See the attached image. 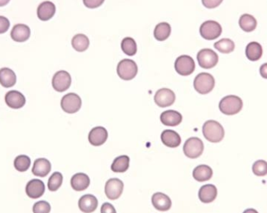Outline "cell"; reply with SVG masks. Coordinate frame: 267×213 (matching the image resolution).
Listing matches in <instances>:
<instances>
[{
    "mask_svg": "<svg viewBox=\"0 0 267 213\" xmlns=\"http://www.w3.org/2000/svg\"><path fill=\"white\" fill-rule=\"evenodd\" d=\"M31 159L26 155H20L14 160V165L16 170L18 171L26 172L31 167Z\"/></svg>",
    "mask_w": 267,
    "mask_h": 213,
    "instance_id": "34",
    "label": "cell"
},
{
    "mask_svg": "<svg viewBox=\"0 0 267 213\" xmlns=\"http://www.w3.org/2000/svg\"><path fill=\"white\" fill-rule=\"evenodd\" d=\"M101 213H116V211L113 204L106 202L101 207Z\"/></svg>",
    "mask_w": 267,
    "mask_h": 213,
    "instance_id": "41",
    "label": "cell"
},
{
    "mask_svg": "<svg viewBox=\"0 0 267 213\" xmlns=\"http://www.w3.org/2000/svg\"><path fill=\"white\" fill-rule=\"evenodd\" d=\"M108 138V132L103 127H94L89 133V141L93 146H101Z\"/></svg>",
    "mask_w": 267,
    "mask_h": 213,
    "instance_id": "15",
    "label": "cell"
},
{
    "mask_svg": "<svg viewBox=\"0 0 267 213\" xmlns=\"http://www.w3.org/2000/svg\"><path fill=\"white\" fill-rule=\"evenodd\" d=\"M129 164H130V158L128 156H118L112 163V171L114 173H124L128 170Z\"/></svg>",
    "mask_w": 267,
    "mask_h": 213,
    "instance_id": "31",
    "label": "cell"
},
{
    "mask_svg": "<svg viewBox=\"0 0 267 213\" xmlns=\"http://www.w3.org/2000/svg\"><path fill=\"white\" fill-rule=\"evenodd\" d=\"M213 170L207 165H199L193 170V177L198 182H205L213 177Z\"/></svg>",
    "mask_w": 267,
    "mask_h": 213,
    "instance_id": "26",
    "label": "cell"
},
{
    "mask_svg": "<svg viewBox=\"0 0 267 213\" xmlns=\"http://www.w3.org/2000/svg\"><path fill=\"white\" fill-rule=\"evenodd\" d=\"M78 207L84 213H92L96 211L98 207V200L96 196L85 194L78 201Z\"/></svg>",
    "mask_w": 267,
    "mask_h": 213,
    "instance_id": "20",
    "label": "cell"
},
{
    "mask_svg": "<svg viewBox=\"0 0 267 213\" xmlns=\"http://www.w3.org/2000/svg\"><path fill=\"white\" fill-rule=\"evenodd\" d=\"M105 0H83L84 5L89 9H96L103 5Z\"/></svg>",
    "mask_w": 267,
    "mask_h": 213,
    "instance_id": "38",
    "label": "cell"
},
{
    "mask_svg": "<svg viewBox=\"0 0 267 213\" xmlns=\"http://www.w3.org/2000/svg\"><path fill=\"white\" fill-rule=\"evenodd\" d=\"M259 73H260L261 76L264 79H267V62L266 63H264L262 66H260V69H259Z\"/></svg>",
    "mask_w": 267,
    "mask_h": 213,
    "instance_id": "42",
    "label": "cell"
},
{
    "mask_svg": "<svg viewBox=\"0 0 267 213\" xmlns=\"http://www.w3.org/2000/svg\"><path fill=\"white\" fill-rule=\"evenodd\" d=\"M52 165L50 162L45 158H39L35 160L32 167V173L38 177H46L50 173Z\"/></svg>",
    "mask_w": 267,
    "mask_h": 213,
    "instance_id": "18",
    "label": "cell"
},
{
    "mask_svg": "<svg viewBox=\"0 0 267 213\" xmlns=\"http://www.w3.org/2000/svg\"><path fill=\"white\" fill-rule=\"evenodd\" d=\"M72 82V76L68 71L59 70L52 78V88L58 92H66L70 89Z\"/></svg>",
    "mask_w": 267,
    "mask_h": 213,
    "instance_id": "10",
    "label": "cell"
},
{
    "mask_svg": "<svg viewBox=\"0 0 267 213\" xmlns=\"http://www.w3.org/2000/svg\"><path fill=\"white\" fill-rule=\"evenodd\" d=\"M171 34V26L167 22H162L156 25L154 30V37L159 42L167 40Z\"/></svg>",
    "mask_w": 267,
    "mask_h": 213,
    "instance_id": "28",
    "label": "cell"
},
{
    "mask_svg": "<svg viewBox=\"0 0 267 213\" xmlns=\"http://www.w3.org/2000/svg\"><path fill=\"white\" fill-rule=\"evenodd\" d=\"M182 115L175 110H167L160 115V121L168 127H176L182 122Z\"/></svg>",
    "mask_w": 267,
    "mask_h": 213,
    "instance_id": "21",
    "label": "cell"
},
{
    "mask_svg": "<svg viewBox=\"0 0 267 213\" xmlns=\"http://www.w3.org/2000/svg\"><path fill=\"white\" fill-rule=\"evenodd\" d=\"M217 187L213 184L203 185L198 191V198L200 201L206 204L213 202L217 198Z\"/></svg>",
    "mask_w": 267,
    "mask_h": 213,
    "instance_id": "23",
    "label": "cell"
},
{
    "mask_svg": "<svg viewBox=\"0 0 267 213\" xmlns=\"http://www.w3.org/2000/svg\"><path fill=\"white\" fill-rule=\"evenodd\" d=\"M174 67L178 75L188 76L193 74L195 69V62L191 56L182 55L176 59Z\"/></svg>",
    "mask_w": 267,
    "mask_h": 213,
    "instance_id": "9",
    "label": "cell"
},
{
    "mask_svg": "<svg viewBox=\"0 0 267 213\" xmlns=\"http://www.w3.org/2000/svg\"><path fill=\"white\" fill-rule=\"evenodd\" d=\"M252 172L257 177L267 175V162L265 160H257L252 166Z\"/></svg>",
    "mask_w": 267,
    "mask_h": 213,
    "instance_id": "36",
    "label": "cell"
},
{
    "mask_svg": "<svg viewBox=\"0 0 267 213\" xmlns=\"http://www.w3.org/2000/svg\"><path fill=\"white\" fill-rule=\"evenodd\" d=\"M11 38L14 42H25L31 36V29L28 25L18 24L14 25L11 32Z\"/></svg>",
    "mask_w": 267,
    "mask_h": 213,
    "instance_id": "16",
    "label": "cell"
},
{
    "mask_svg": "<svg viewBox=\"0 0 267 213\" xmlns=\"http://www.w3.org/2000/svg\"><path fill=\"white\" fill-rule=\"evenodd\" d=\"M243 213H258L256 210L254 209V208H248V209L245 210L243 211Z\"/></svg>",
    "mask_w": 267,
    "mask_h": 213,
    "instance_id": "44",
    "label": "cell"
},
{
    "mask_svg": "<svg viewBox=\"0 0 267 213\" xmlns=\"http://www.w3.org/2000/svg\"><path fill=\"white\" fill-rule=\"evenodd\" d=\"M17 83V76L14 71L10 68L0 69V85L4 88H11Z\"/></svg>",
    "mask_w": 267,
    "mask_h": 213,
    "instance_id": "25",
    "label": "cell"
},
{
    "mask_svg": "<svg viewBox=\"0 0 267 213\" xmlns=\"http://www.w3.org/2000/svg\"><path fill=\"white\" fill-rule=\"evenodd\" d=\"M243 102L241 98L236 96H227L223 98L219 104L221 113L227 116H233L241 111Z\"/></svg>",
    "mask_w": 267,
    "mask_h": 213,
    "instance_id": "2",
    "label": "cell"
},
{
    "mask_svg": "<svg viewBox=\"0 0 267 213\" xmlns=\"http://www.w3.org/2000/svg\"><path fill=\"white\" fill-rule=\"evenodd\" d=\"M139 68L135 61L132 59H124L120 61L116 72L117 75L123 81H130L136 78Z\"/></svg>",
    "mask_w": 267,
    "mask_h": 213,
    "instance_id": "4",
    "label": "cell"
},
{
    "mask_svg": "<svg viewBox=\"0 0 267 213\" xmlns=\"http://www.w3.org/2000/svg\"><path fill=\"white\" fill-rule=\"evenodd\" d=\"M56 14V6L50 1H45L38 6L37 16L42 21H49Z\"/></svg>",
    "mask_w": 267,
    "mask_h": 213,
    "instance_id": "17",
    "label": "cell"
},
{
    "mask_svg": "<svg viewBox=\"0 0 267 213\" xmlns=\"http://www.w3.org/2000/svg\"><path fill=\"white\" fill-rule=\"evenodd\" d=\"M184 155L189 159H197L204 151V144L198 137H192L187 139L183 147Z\"/></svg>",
    "mask_w": 267,
    "mask_h": 213,
    "instance_id": "6",
    "label": "cell"
},
{
    "mask_svg": "<svg viewBox=\"0 0 267 213\" xmlns=\"http://www.w3.org/2000/svg\"><path fill=\"white\" fill-rule=\"evenodd\" d=\"M62 180H63V177H62V173L59 172H55L52 173L48 181V188L49 191H56L59 190V187L62 185Z\"/></svg>",
    "mask_w": 267,
    "mask_h": 213,
    "instance_id": "35",
    "label": "cell"
},
{
    "mask_svg": "<svg viewBox=\"0 0 267 213\" xmlns=\"http://www.w3.org/2000/svg\"><path fill=\"white\" fill-rule=\"evenodd\" d=\"M163 145L169 148H177L181 143V138L177 132L172 130H163L161 134Z\"/></svg>",
    "mask_w": 267,
    "mask_h": 213,
    "instance_id": "24",
    "label": "cell"
},
{
    "mask_svg": "<svg viewBox=\"0 0 267 213\" xmlns=\"http://www.w3.org/2000/svg\"><path fill=\"white\" fill-rule=\"evenodd\" d=\"M214 48L221 53L229 54L234 50L235 45L230 38H223L221 40L215 42Z\"/></svg>",
    "mask_w": 267,
    "mask_h": 213,
    "instance_id": "32",
    "label": "cell"
},
{
    "mask_svg": "<svg viewBox=\"0 0 267 213\" xmlns=\"http://www.w3.org/2000/svg\"><path fill=\"white\" fill-rule=\"evenodd\" d=\"M82 101L80 96L75 93H68L61 99L60 106L65 113L73 114L80 110Z\"/></svg>",
    "mask_w": 267,
    "mask_h": 213,
    "instance_id": "7",
    "label": "cell"
},
{
    "mask_svg": "<svg viewBox=\"0 0 267 213\" xmlns=\"http://www.w3.org/2000/svg\"><path fill=\"white\" fill-rule=\"evenodd\" d=\"M121 49L127 56H135L137 53V44L134 38L127 37L122 40Z\"/></svg>",
    "mask_w": 267,
    "mask_h": 213,
    "instance_id": "33",
    "label": "cell"
},
{
    "mask_svg": "<svg viewBox=\"0 0 267 213\" xmlns=\"http://www.w3.org/2000/svg\"><path fill=\"white\" fill-rule=\"evenodd\" d=\"M239 26L245 32H252L257 27V21L253 16L245 14L241 16Z\"/></svg>",
    "mask_w": 267,
    "mask_h": 213,
    "instance_id": "30",
    "label": "cell"
},
{
    "mask_svg": "<svg viewBox=\"0 0 267 213\" xmlns=\"http://www.w3.org/2000/svg\"><path fill=\"white\" fill-rule=\"evenodd\" d=\"M32 210L33 213H49L51 211V205L46 201H39L35 203Z\"/></svg>",
    "mask_w": 267,
    "mask_h": 213,
    "instance_id": "37",
    "label": "cell"
},
{
    "mask_svg": "<svg viewBox=\"0 0 267 213\" xmlns=\"http://www.w3.org/2000/svg\"><path fill=\"white\" fill-rule=\"evenodd\" d=\"M203 135L209 141L218 143L224 139L225 135L222 125L216 120H208L203 124Z\"/></svg>",
    "mask_w": 267,
    "mask_h": 213,
    "instance_id": "1",
    "label": "cell"
},
{
    "mask_svg": "<svg viewBox=\"0 0 267 213\" xmlns=\"http://www.w3.org/2000/svg\"><path fill=\"white\" fill-rule=\"evenodd\" d=\"M123 191V183L117 178L109 179L105 186L106 197L110 200L118 199Z\"/></svg>",
    "mask_w": 267,
    "mask_h": 213,
    "instance_id": "11",
    "label": "cell"
},
{
    "mask_svg": "<svg viewBox=\"0 0 267 213\" xmlns=\"http://www.w3.org/2000/svg\"><path fill=\"white\" fill-rule=\"evenodd\" d=\"M224 0H202L203 5L208 9H214L222 4Z\"/></svg>",
    "mask_w": 267,
    "mask_h": 213,
    "instance_id": "40",
    "label": "cell"
},
{
    "mask_svg": "<svg viewBox=\"0 0 267 213\" xmlns=\"http://www.w3.org/2000/svg\"><path fill=\"white\" fill-rule=\"evenodd\" d=\"M245 55L247 58L252 62L259 60L262 56V45L258 42H250L245 49Z\"/></svg>",
    "mask_w": 267,
    "mask_h": 213,
    "instance_id": "27",
    "label": "cell"
},
{
    "mask_svg": "<svg viewBox=\"0 0 267 213\" xmlns=\"http://www.w3.org/2000/svg\"><path fill=\"white\" fill-rule=\"evenodd\" d=\"M71 185L75 191H85L90 185V178L85 173H76L72 177Z\"/></svg>",
    "mask_w": 267,
    "mask_h": 213,
    "instance_id": "22",
    "label": "cell"
},
{
    "mask_svg": "<svg viewBox=\"0 0 267 213\" xmlns=\"http://www.w3.org/2000/svg\"><path fill=\"white\" fill-rule=\"evenodd\" d=\"M72 45L74 49L78 52H85L89 49L90 41L84 34H78L72 38Z\"/></svg>",
    "mask_w": 267,
    "mask_h": 213,
    "instance_id": "29",
    "label": "cell"
},
{
    "mask_svg": "<svg viewBox=\"0 0 267 213\" xmlns=\"http://www.w3.org/2000/svg\"><path fill=\"white\" fill-rule=\"evenodd\" d=\"M10 27L11 23L8 18L4 16H0V34L6 33L9 30Z\"/></svg>",
    "mask_w": 267,
    "mask_h": 213,
    "instance_id": "39",
    "label": "cell"
},
{
    "mask_svg": "<svg viewBox=\"0 0 267 213\" xmlns=\"http://www.w3.org/2000/svg\"><path fill=\"white\" fill-rule=\"evenodd\" d=\"M11 0H0V7H5L9 4Z\"/></svg>",
    "mask_w": 267,
    "mask_h": 213,
    "instance_id": "43",
    "label": "cell"
},
{
    "mask_svg": "<svg viewBox=\"0 0 267 213\" xmlns=\"http://www.w3.org/2000/svg\"><path fill=\"white\" fill-rule=\"evenodd\" d=\"M45 191V184L42 180L33 179L27 184L25 191L27 195L32 199H37L43 195Z\"/></svg>",
    "mask_w": 267,
    "mask_h": 213,
    "instance_id": "14",
    "label": "cell"
},
{
    "mask_svg": "<svg viewBox=\"0 0 267 213\" xmlns=\"http://www.w3.org/2000/svg\"><path fill=\"white\" fill-rule=\"evenodd\" d=\"M176 100L175 93L169 89H161L156 92L154 101L161 108L168 107L174 104Z\"/></svg>",
    "mask_w": 267,
    "mask_h": 213,
    "instance_id": "12",
    "label": "cell"
},
{
    "mask_svg": "<svg viewBox=\"0 0 267 213\" xmlns=\"http://www.w3.org/2000/svg\"><path fill=\"white\" fill-rule=\"evenodd\" d=\"M197 60L199 66L203 69H211L217 66L219 56L212 49H203L197 54Z\"/></svg>",
    "mask_w": 267,
    "mask_h": 213,
    "instance_id": "8",
    "label": "cell"
},
{
    "mask_svg": "<svg viewBox=\"0 0 267 213\" xmlns=\"http://www.w3.org/2000/svg\"><path fill=\"white\" fill-rule=\"evenodd\" d=\"M5 102L6 104L11 109H18L25 106L26 99L21 92L12 90L6 94Z\"/></svg>",
    "mask_w": 267,
    "mask_h": 213,
    "instance_id": "13",
    "label": "cell"
},
{
    "mask_svg": "<svg viewBox=\"0 0 267 213\" xmlns=\"http://www.w3.org/2000/svg\"><path fill=\"white\" fill-rule=\"evenodd\" d=\"M152 204L159 211H168L171 208V199L167 194L161 192L155 193L152 197Z\"/></svg>",
    "mask_w": 267,
    "mask_h": 213,
    "instance_id": "19",
    "label": "cell"
},
{
    "mask_svg": "<svg viewBox=\"0 0 267 213\" xmlns=\"http://www.w3.org/2000/svg\"><path fill=\"white\" fill-rule=\"evenodd\" d=\"M214 87H215V79L210 74L200 73L194 78V89L201 95L210 93L214 90Z\"/></svg>",
    "mask_w": 267,
    "mask_h": 213,
    "instance_id": "3",
    "label": "cell"
},
{
    "mask_svg": "<svg viewBox=\"0 0 267 213\" xmlns=\"http://www.w3.org/2000/svg\"><path fill=\"white\" fill-rule=\"evenodd\" d=\"M200 35L206 40H215L222 34V27L215 21H207L200 27Z\"/></svg>",
    "mask_w": 267,
    "mask_h": 213,
    "instance_id": "5",
    "label": "cell"
}]
</instances>
